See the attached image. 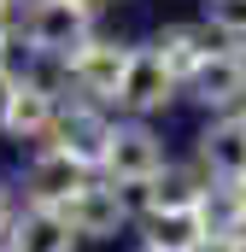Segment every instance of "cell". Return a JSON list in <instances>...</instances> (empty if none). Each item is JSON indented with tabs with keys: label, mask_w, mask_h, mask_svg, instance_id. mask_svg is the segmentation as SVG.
Returning a JSON list of instances; mask_svg holds the SVG:
<instances>
[{
	"label": "cell",
	"mask_w": 246,
	"mask_h": 252,
	"mask_svg": "<svg viewBox=\"0 0 246 252\" xmlns=\"http://www.w3.org/2000/svg\"><path fill=\"white\" fill-rule=\"evenodd\" d=\"M12 217H18V211H12V193H6V182H0V235L12 229Z\"/></svg>",
	"instance_id": "e0dca14e"
},
{
	"label": "cell",
	"mask_w": 246,
	"mask_h": 252,
	"mask_svg": "<svg viewBox=\"0 0 246 252\" xmlns=\"http://www.w3.org/2000/svg\"><path fill=\"white\" fill-rule=\"evenodd\" d=\"M141 229H147V247H158V252L205 247V217L199 211H153V217H141Z\"/></svg>",
	"instance_id": "7c38bea8"
},
{
	"label": "cell",
	"mask_w": 246,
	"mask_h": 252,
	"mask_svg": "<svg viewBox=\"0 0 246 252\" xmlns=\"http://www.w3.org/2000/svg\"><path fill=\"white\" fill-rule=\"evenodd\" d=\"M199 158H205V170L217 182H246V118L241 112L217 118V124L199 135Z\"/></svg>",
	"instance_id": "8fae6325"
},
{
	"label": "cell",
	"mask_w": 246,
	"mask_h": 252,
	"mask_svg": "<svg viewBox=\"0 0 246 252\" xmlns=\"http://www.w3.org/2000/svg\"><path fill=\"white\" fill-rule=\"evenodd\" d=\"M205 30L223 47H241L246 53V0H205Z\"/></svg>",
	"instance_id": "9a60e30c"
},
{
	"label": "cell",
	"mask_w": 246,
	"mask_h": 252,
	"mask_svg": "<svg viewBox=\"0 0 246 252\" xmlns=\"http://www.w3.org/2000/svg\"><path fill=\"white\" fill-rule=\"evenodd\" d=\"M24 188H30V205L64 211L76 193L88 188V164H76L70 153L47 147V153H35V158H30V170H24Z\"/></svg>",
	"instance_id": "ba28073f"
},
{
	"label": "cell",
	"mask_w": 246,
	"mask_h": 252,
	"mask_svg": "<svg viewBox=\"0 0 246 252\" xmlns=\"http://www.w3.org/2000/svg\"><path fill=\"white\" fill-rule=\"evenodd\" d=\"M82 6H100V0H82Z\"/></svg>",
	"instance_id": "d6986e66"
},
{
	"label": "cell",
	"mask_w": 246,
	"mask_h": 252,
	"mask_svg": "<svg viewBox=\"0 0 246 252\" xmlns=\"http://www.w3.org/2000/svg\"><path fill=\"white\" fill-rule=\"evenodd\" d=\"M59 106H64V100L41 82V76H18L12 106H6L0 129H6V135H18V141H47V135H53V118H59Z\"/></svg>",
	"instance_id": "9c48e42d"
},
{
	"label": "cell",
	"mask_w": 246,
	"mask_h": 252,
	"mask_svg": "<svg viewBox=\"0 0 246 252\" xmlns=\"http://www.w3.org/2000/svg\"><path fill=\"white\" fill-rule=\"evenodd\" d=\"M112 118L94 106V100H70V106H59V118H53V135H47V147H59V153H70L76 164H106V147H112Z\"/></svg>",
	"instance_id": "5b68a950"
},
{
	"label": "cell",
	"mask_w": 246,
	"mask_h": 252,
	"mask_svg": "<svg viewBox=\"0 0 246 252\" xmlns=\"http://www.w3.org/2000/svg\"><path fill=\"white\" fill-rule=\"evenodd\" d=\"M187 88H193V100L199 106H211V112H235L246 100V53L241 47H211L199 70L187 76Z\"/></svg>",
	"instance_id": "52a82bcc"
},
{
	"label": "cell",
	"mask_w": 246,
	"mask_h": 252,
	"mask_svg": "<svg viewBox=\"0 0 246 252\" xmlns=\"http://www.w3.org/2000/svg\"><path fill=\"white\" fill-rule=\"evenodd\" d=\"M6 252H76V229L64 211H47V205H30L12 217V229L0 235Z\"/></svg>",
	"instance_id": "30bf717a"
},
{
	"label": "cell",
	"mask_w": 246,
	"mask_h": 252,
	"mask_svg": "<svg viewBox=\"0 0 246 252\" xmlns=\"http://www.w3.org/2000/svg\"><path fill=\"white\" fill-rule=\"evenodd\" d=\"M141 193V217H153V211H199V193L193 188V176H182V170H158L147 188H129Z\"/></svg>",
	"instance_id": "5bb4252c"
},
{
	"label": "cell",
	"mask_w": 246,
	"mask_h": 252,
	"mask_svg": "<svg viewBox=\"0 0 246 252\" xmlns=\"http://www.w3.org/2000/svg\"><path fill=\"white\" fill-rule=\"evenodd\" d=\"M176 88H182V76L164 64L158 47H135L129 53V70H123V88H118V106L129 118H158L176 100Z\"/></svg>",
	"instance_id": "277c9868"
},
{
	"label": "cell",
	"mask_w": 246,
	"mask_h": 252,
	"mask_svg": "<svg viewBox=\"0 0 246 252\" xmlns=\"http://www.w3.org/2000/svg\"><path fill=\"white\" fill-rule=\"evenodd\" d=\"M64 217H70L76 241H112L123 223H129V188H118V182H88V188L64 205Z\"/></svg>",
	"instance_id": "8992f818"
},
{
	"label": "cell",
	"mask_w": 246,
	"mask_h": 252,
	"mask_svg": "<svg viewBox=\"0 0 246 252\" xmlns=\"http://www.w3.org/2000/svg\"><path fill=\"white\" fill-rule=\"evenodd\" d=\"M0 6H6V12H12V0H0Z\"/></svg>",
	"instance_id": "ac0fdd59"
},
{
	"label": "cell",
	"mask_w": 246,
	"mask_h": 252,
	"mask_svg": "<svg viewBox=\"0 0 246 252\" xmlns=\"http://www.w3.org/2000/svg\"><path fill=\"white\" fill-rule=\"evenodd\" d=\"M129 53H135V47H123V41H100V35H88V41L64 59V76H70V88H76L82 100H94V106H118Z\"/></svg>",
	"instance_id": "7a4b0ae2"
},
{
	"label": "cell",
	"mask_w": 246,
	"mask_h": 252,
	"mask_svg": "<svg viewBox=\"0 0 246 252\" xmlns=\"http://www.w3.org/2000/svg\"><path fill=\"white\" fill-rule=\"evenodd\" d=\"M12 88H18V70L0 59V118H6V106H12Z\"/></svg>",
	"instance_id": "2e32d148"
},
{
	"label": "cell",
	"mask_w": 246,
	"mask_h": 252,
	"mask_svg": "<svg viewBox=\"0 0 246 252\" xmlns=\"http://www.w3.org/2000/svg\"><path fill=\"white\" fill-rule=\"evenodd\" d=\"M241 193H246V182H241Z\"/></svg>",
	"instance_id": "44dd1931"
},
{
	"label": "cell",
	"mask_w": 246,
	"mask_h": 252,
	"mask_svg": "<svg viewBox=\"0 0 246 252\" xmlns=\"http://www.w3.org/2000/svg\"><path fill=\"white\" fill-rule=\"evenodd\" d=\"M141 252H158V247H141Z\"/></svg>",
	"instance_id": "ffe728a7"
},
{
	"label": "cell",
	"mask_w": 246,
	"mask_h": 252,
	"mask_svg": "<svg viewBox=\"0 0 246 252\" xmlns=\"http://www.w3.org/2000/svg\"><path fill=\"white\" fill-rule=\"evenodd\" d=\"M241 118H246V112H241Z\"/></svg>",
	"instance_id": "7402d4cb"
},
{
	"label": "cell",
	"mask_w": 246,
	"mask_h": 252,
	"mask_svg": "<svg viewBox=\"0 0 246 252\" xmlns=\"http://www.w3.org/2000/svg\"><path fill=\"white\" fill-rule=\"evenodd\" d=\"M118 188H147L158 170H164V141L147 129V118H129L112 129V147H106V164H100Z\"/></svg>",
	"instance_id": "3957f363"
},
{
	"label": "cell",
	"mask_w": 246,
	"mask_h": 252,
	"mask_svg": "<svg viewBox=\"0 0 246 252\" xmlns=\"http://www.w3.org/2000/svg\"><path fill=\"white\" fill-rule=\"evenodd\" d=\"M211 41H217V35H211V30H199V24H164V30L153 35V47L164 53V64H170L182 82L199 70V59L211 53Z\"/></svg>",
	"instance_id": "4fadbf2b"
},
{
	"label": "cell",
	"mask_w": 246,
	"mask_h": 252,
	"mask_svg": "<svg viewBox=\"0 0 246 252\" xmlns=\"http://www.w3.org/2000/svg\"><path fill=\"white\" fill-rule=\"evenodd\" d=\"M18 30H24V47L35 59H70L94 35V6H82V0H30Z\"/></svg>",
	"instance_id": "6da1fadb"
}]
</instances>
